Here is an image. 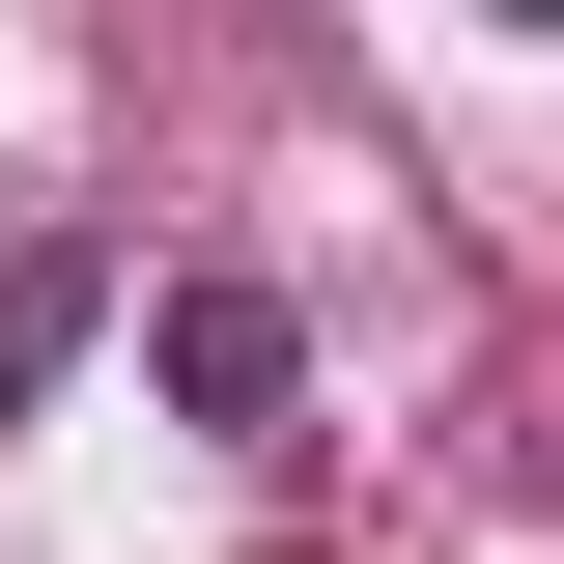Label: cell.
<instances>
[{
  "label": "cell",
  "instance_id": "2",
  "mask_svg": "<svg viewBox=\"0 0 564 564\" xmlns=\"http://www.w3.org/2000/svg\"><path fill=\"white\" fill-rule=\"evenodd\" d=\"M57 339H85V254H29V282H0V423L57 395Z\"/></svg>",
  "mask_w": 564,
  "mask_h": 564
},
{
  "label": "cell",
  "instance_id": "3",
  "mask_svg": "<svg viewBox=\"0 0 564 564\" xmlns=\"http://www.w3.org/2000/svg\"><path fill=\"white\" fill-rule=\"evenodd\" d=\"M508 29H564V0H508Z\"/></svg>",
  "mask_w": 564,
  "mask_h": 564
},
{
  "label": "cell",
  "instance_id": "1",
  "mask_svg": "<svg viewBox=\"0 0 564 564\" xmlns=\"http://www.w3.org/2000/svg\"><path fill=\"white\" fill-rule=\"evenodd\" d=\"M141 367H170V423H282V395H311V311H282V282H170Z\"/></svg>",
  "mask_w": 564,
  "mask_h": 564
}]
</instances>
